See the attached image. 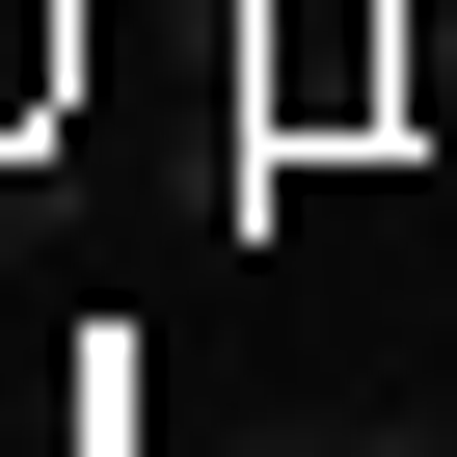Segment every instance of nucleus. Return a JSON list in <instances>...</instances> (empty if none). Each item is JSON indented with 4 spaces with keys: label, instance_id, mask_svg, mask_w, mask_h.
Returning a JSON list of instances; mask_svg holds the SVG:
<instances>
[{
    "label": "nucleus",
    "instance_id": "1",
    "mask_svg": "<svg viewBox=\"0 0 457 457\" xmlns=\"http://www.w3.org/2000/svg\"><path fill=\"white\" fill-rule=\"evenodd\" d=\"M270 457H457V403H323V430H270Z\"/></svg>",
    "mask_w": 457,
    "mask_h": 457
}]
</instances>
